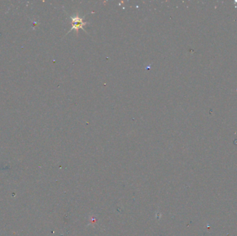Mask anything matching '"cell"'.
Wrapping results in <instances>:
<instances>
[{
	"label": "cell",
	"mask_w": 237,
	"mask_h": 236,
	"mask_svg": "<svg viewBox=\"0 0 237 236\" xmlns=\"http://www.w3.org/2000/svg\"><path fill=\"white\" fill-rule=\"evenodd\" d=\"M71 19V24H72V28L69 30V32L71 31L72 30H75L78 33V31L80 28H82L85 31V30L83 27L87 24V22H85L83 21V18H81L79 15H74L70 17Z\"/></svg>",
	"instance_id": "obj_1"
}]
</instances>
